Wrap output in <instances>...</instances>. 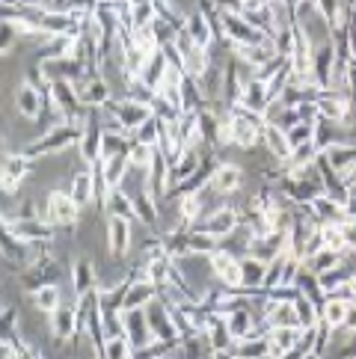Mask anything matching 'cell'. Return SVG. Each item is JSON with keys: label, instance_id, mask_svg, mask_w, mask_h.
<instances>
[{"label": "cell", "instance_id": "cell-45", "mask_svg": "<svg viewBox=\"0 0 356 359\" xmlns=\"http://www.w3.org/2000/svg\"><path fill=\"white\" fill-rule=\"evenodd\" d=\"M321 232H324V247H327V250L341 252V255H350V250H348L345 235H341L338 223H333V226H321Z\"/></svg>", "mask_w": 356, "mask_h": 359}, {"label": "cell", "instance_id": "cell-13", "mask_svg": "<svg viewBox=\"0 0 356 359\" xmlns=\"http://www.w3.org/2000/svg\"><path fill=\"white\" fill-rule=\"evenodd\" d=\"M306 211L321 226H333V223H341L348 217V205L336 202L333 196H327V194H317L312 202H306Z\"/></svg>", "mask_w": 356, "mask_h": 359}, {"label": "cell", "instance_id": "cell-51", "mask_svg": "<svg viewBox=\"0 0 356 359\" xmlns=\"http://www.w3.org/2000/svg\"><path fill=\"white\" fill-rule=\"evenodd\" d=\"M211 359H238L235 351H211Z\"/></svg>", "mask_w": 356, "mask_h": 359}, {"label": "cell", "instance_id": "cell-8", "mask_svg": "<svg viewBox=\"0 0 356 359\" xmlns=\"http://www.w3.org/2000/svg\"><path fill=\"white\" fill-rule=\"evenodd\" d=\"M48 324H50V339H54V341H60V344L74 341V339H78V332H81L78 306L62 303L54 315H48Z\"/></svg>", "mask_w": 356, "mask_h": 359}, {"label": "cell", "instance_id": "cell-41", "mask_svg": "<svg viewBox=\"0 0 356 359\" xmlns=\"http://www.w3.org/2000/svg\"><path fill=\"white\" fill-rule=\"evenodd\" d=\"M134 356V344L128 336H110L104 344V359H131Z\"/></svg>", "mask_w": 356, "mask_h": 359}, {"label": "cell", "instance_id": "cell-26", "mask_svg": "<svg viewBox=\"0 0 356 359\" xmlns=\"http://www.w3.org/2000/svg\"><path fill=\"white\" fill-rule=\"evenodd\" d=\"M259 320H261V318H256V312L247 309V306H238V309L226 312V324H228V332H232V339H235V341L247 339L249 332L259 327Z\"/></svg>", "mask_w": 356, "mask_h": 359}, {"label": "cell", "instance_id": "cell-34", "mask_svg": "<svg viewBox=\"0 0 356 359\" xmlns=\"http://www.w3.org/2000/svg\"><path fill=\"white\" fill-rule=\"evenodd\" d=\"M238 359H267V353H271V341H267V336H247L235 341Z\"/></svg>", "mask_w": 356, "mask_h": 359}, {"label": "cell", "instance_id": "cell-44", "mask_svg": "<svg viewBox=\"0 0 356 359\" xmlns=\"http://www.w3.org/2000/svg\"><path fill=\"white\" fill-rule=\"evenodd\" d=\"M160 128H163V122L151 113V116L137 128V134H134V140H139V143H149V146H158V137H160Z\"/></svg>", "mask_w": 356, "mask_h": 359}, {"label": "cell", "instance_id": "cell-11", "mask_svg": "<svg viewBox=\"0 0 356 359\" xmlns=\"http://www.w3.org/2000/svg\"><path fill=\"white\" fill-rule=\"evenodd\" d=\"M146 318H149V327H151V336H155V339H163V341H178V339H182V336H178V330H175L170 306L163 303L160 297L146 306Z\"/></svg>", "mask_w": 356, "mask_h": 359}, {"label": "cell", "instance_id": "cell-20", "mask_svg": "<svg viewBox=\"0 0 356 359\" xmlns=\"http://www.w3.org/2000/svg\"><path fill=\"white\" fill-rule=\"evenodd\" d=\"M184 30L190 33V39H193L199 48L211 50L214 45H217V33H214L211 21L205 18V12H202L199 6H196L193 12H187V24H184Z\"/></svg>", "mask_w": 356, "mask_h": 359}, {"label": "cell", "instance_id": "cell-48", "mask_svg": "<svg viewBox=\"0 0 356 359\" xmlns=\"http://www.w3.org/2000/svg\"><path fill=\"white\" fill-rule=\"evenodd\" d=\"M18 332V309L4 303V336H15Z\"/></svg>", "mask_w": 356, "mask_h": 359}, {"label": "cell", "instance_id": "cell-25", "mask_svg": "<svg viewBox=\"0 0 356 359\" xmlns=\"http://www.w3.org/2000/svg\"><path fill=\"white\" fill-rule=\"evenodd\" d=\"M71 291H74V297H83V294L89 291H95L98 288V279H95V264L89 262V259H78L71 264Z\"/></svg>", "mask_w": 356, "mask_h": 359}, {"label": "cell", "instance_id": "cell-43", "mask_svg": "<svg viewBox=\"0 0 356 359\" xmlns=\"http://www.w3.org/2000/svg\"><path fill=\"white\" fill-rule=\"evenodd\" d=\"M151 158H155V146L134 140L131 149H128V161H131V166H137V170H149V166H151Z\"/></svg>", "mask_w": 356, "mask_h": 359}, {"label": "cell", "instance_id": "cell-4", "mask_svg": "<svg viewBox=\"0 0 356 359\" xmlns=\"http://www.w3.org/2000/svg\"><path fill=\"white\" fill-rule=\"evenodd\" d=\"M33 170V158L24 155V151H6L4 161H0V187H4L6 196H15L21 190V182L30 175Z\"/></svg>", "mask_w": 356, "mask_h": 359}, {"label": "cell", "instance_id": "cell-33", "mask_svg": "<svg viewBox=\"0 0 356 359\" xmlns=\"http://www.w3.org/2000/svg\"><path fill=\"white\" fill-rule=\"evenodd\" d=\"M345 264V255L341 252H333V250H321V252H315L312 259H306L303 262V267H306V271H312L315 276H324V273H329V271H336V267H341Z\"/></svg>", "mask_w": 356, "mask_h": 359}, {"label": "cell", "instance_id": "cell-47", "mask_svg": "<svg viewBox=\"0 0 356 359\" xmlns=\"http://www.w3.org/2000/svg\"><path fill=\"white\" fill-rule=\"evenodd\" d=\"M321 250H324V232H321V229H315V232H312L306 241H303L300 259L306 262V259H312V255H315V252H321Z\"/></svg>", "mask_w": 356, "mask_h": 359}, {"label": "cell", "instance_id": "cell-52", "mask_svg": "<svg viewBox=\"0 0 356 359\" xmlns=\"http://www.w3.org/2000/svg\"><path fill=\"white\" fill-rule=\"evenodd\" d=\"M303 359H324V356H321V353H315V351H312V353H303Z\"/></svg>", "mask_w": 356, "mask_h": 359}, {"label": "cell", "instance_id": "cell-23", "mask_svg": "<svg viewBox=\"0 0 356 359\" xmlns=\"http://www.w3.org/2000/svg\"><path fill=\"white\" fill-rule=\"evenodd\" d=\"M321 155L327 158V163L333 166L336 172L348 175L356 166V143H341V140H336V143H329Z\"/></svg>", "mask_w": 356, "mask_h": 359}, {"label": "cell", "instance_id": "cell-30", "mask_svg": "<svg viewBox=\"0 0 356 359\" xmlns=\"http://www.w3.org/2000/svg\"><path fill=\"white\" fill-rule=\"evenodd\" d=\"M30 303L36 312L42 315H54L60 306H62V288L57 285V282H48V285H42L36 294H30Z\"/></svg>", "mask_w": 356, "mask_h": 359}, {"label": "cell", "instance_id": "cell-24", "mask_svg": "<svg viewBox=\"0 0 356 359\" xmlns=\"http://www.w3.org/2000/svg\"><path fill=\"white\" fill-rule=\"evenodd\" d=\"M205 339H208V348H211V351H232V348H235V339H232V332H228L226 315L211 312V318H208V330H205Z\"/></svg>", "mask_w": 356, "mask_h": 359}, {"label": "cell", "instance_id": "cell-9", "mask_svg": "<svg viewBox=\"0 0 356 359\" xmlns=\"http://www.w3.org/2000/svg\"><path fill=\"white\" fill-rule=\"evenodd\" d=\"M259 309H261L259 318L264 320L267 327H300L294 300H279V297H271V294H267Z\"/></svg>", "mask_w": 356, "mask_h": 359}, {"label": "cell", "instance_id": "cell-6", "mask_svg": "<svg viewBox=\"0 0 356 359\" xmlns=\"http://www.w3.org/2000/svg\"><path fill=\"white\" fill-rule=\"evenodd\" d=\"M208 264H211L214 276L223 282V288H228V291H244V273H240V259H238L232 250L220 247L217 252H211V255H208Z\"/></svg>", "mask_w": 356, "mask_h": 359}, {"label": "cell", "instance_id": "cell-27", "mask_svg": "<svg viewBox=\"0 0 356 359\" xmlns=\"http://www.w3.org/2000/svg\"><path fill=\"white\" fill-rule=\"evenodd\" d=\"M350 312H353V303L341 300V297H327V303L321 306V320L333 327L336 332H341V330L348 327Z\"/></svg>", "mask_w": 356, "mask_h": 359}, {"label": "cell", "instance_id": "cell-3", "mask_svg": "<svg viewBox=\"0 0 356 359\" xmlns=\"http://www.w3.org/2000/svg\"><path fill=\"white\" fill-rule=\"evenodd\" d=\"M240 223H244V211H240L238 205H228V202H223V205H217V208H214L211 214L202 217L199 229H202V232H208V235H214V238L226 241V238L238 235Z\"/></svg>", "mask_w": 356, "mask_h": 359}, {"label": "cell", "instance_id": "cell-16", "mask_svg": "<svg viewBox=\"0 0 356 359\" xmlns=\"http://www.w3.org/2000/svg\"><path fill=\"white\" fill-rule=\"evenodd\" d=\"M172 131L175 137L182 140L184 149H202L205 146V137H202V122H199V113L196 110H187L178 116V122H172Z\"/></svg>", "mask_w": 356, "mask_h": 359}, {"label": "cell", "instance_id": "cell-40", "mask_svg": "<svg viewBox=\"0 0 356 359\" xmlns=\"http://www.w3.org/2000/svg\"><path fill=\"white\" fill-rule=\"evenodd\" d=\"M288 259L291 255H276V259H271L267 262V273H264V291H273V288H279L282 285V276H285V264H288Z\"/></svg>", "mask_w": 356, "mask_h": 359}, {"label": "cell", "instance_id": "cell-35", "mask_svg": "<svg viewBox=\"0 0 356 359\" xmlns=\"http://www.w3.org/2000/svg\"><path fill=\"white\" fill-rule=\"evenodd\" d=\"M125 78V95H128L131 101H137V104H146V107H151V101H155V95H158V89H151L139 74H122Z\"/></svg>", "mask_w": 356, "mask_h": 359}, {"label": "cell", "instance_id": "cell-31", "mask_svg": "<svg viewBox=\"0 0 356 359\" xmlns=\"http://www.w3.org/2000/svg\"><path fill=\"white\" fill-rule=\"evenodd\" d=\"M240 273H244V291H261L267 262L259 259V255H244L240 259Z\"/></svg>", "mask_w": 356, "mask_h": 359}, {"label": "cell", "instance_id": "cell-21", "mask_svg": "<svg viewBox=\"0 0 356 359\" xmlns=\"http://www.w3.org/2000/svg\"><path fill=\"white\" fill-rule=\"evenodd\" d=\"M240 107H244L247 113H256V116L264 119V113L267 107H271V98H267V83L256 81V78H249L244 83V93H240V101H238Z\"/></svg>", "mask_w": 356, "mask_h": 359}, {"label": "cell", "instance_id": "cell-14", "mask_svg": "<svg viewBox=\"0 0 356 359\" xmlns=\"http://www.w3.org/2000/svg\"><path fill=\"white\" fill-rule=\"evenodd\" d=\"M122 324H125V336L137 348H146V344L155 339L151 336V327H149V318L146 309H122Z\"/></svg>", "mask_w": 356, "mask_h": 359}, {"label": "cell", "instance_id": "cell-19", "mask_svg": "<svg viewBox=\"0 0 356 359\" xmlns=\"http://www.w3.org/2000/svg\"><path fill=\"white\" fill-rule=\"evenodd\" d=\"M160 297V288L151 282L149 276H134V282L128 285V291H125V303L122 309H146V306L151 300Z\"/></svg>", "mask_w": 356, "mask_h": 359}, {"label": "cell", "instance_id": "cell-5", "mask_svg": "<svg viewBox=\"0 0 356 359\" xmlns=\"http://www.w3.org/2000/svg\"><path fill=\"white\" fill-rule=\"evenodd\" d=\"M4 232L15 235L18 241H27V243H50L54 241V226H50L48 220H39V217L24 220V217L4 214Z\"/></svg>", "mask_w": 356, "mask_h": 359}, {"label": "cell", "instance_id": "cell-10", "mask_svg": "<svg viewBox=\"0 0 356 359\" xmlns=\"http://www.w3.org/2000/svg\"><path fill=\"white\" fill-rule=\"evenodd\" d=\"M45 101H48V93H45V89H39L36 83H30V81H24L15 89V110L21 113L24 119H30V122H39L42 119Z\"/></svg>", "mask_w": 356, "mask_h": 359}, {"label": "cell", "instance_id": "cell-53", "mask_svg": "<svg viewBox=\"0 0 356 359\" xmlns=\"http://www.w3.org/2000/svg\"><path fill=\"white\" fill-rule=\"evenodd\" d=\"M74 359H78V356H74Z\"/></svg>", "mask_w": 356, "mask_h": 359}, {"label": "cell", "instance_id": "cell-17", "mask_svg": "<svg viewBox=\"0 0 356 359\" xmlns=\"http://www.w3.org/2000/svg\"><path fill=\"white\" fill-rule=\"evenodd\" d=\"M336 62H338V50L333 45V39L324 42L321 48L315 50V62H312V72H315V81L321 89L333 86V72H336Z\"/></svg>", "mask_w": 356, "mask_h": 359}, {"label": "cell", "instance_id": "cell-15", "mask_svg": "<svg viewBox=\"0 0 356 359\" xmlns=\"http://www.w3.org/2000/svg\"><path fill=\"white\" fill-rule=\"evenodd\" d=\"M78 86V98H81V104L83 107H95L101 110L107 104V101L113 98L110 93V83L104 81V74H93V78H86L83 83H74Z\"/></svg>", "mask_w": 356, "mask_h": 359}, {"label": "cell", "instance_id": "cell-36", "mask_svg": "<svg viewBox=\"0 0 356 359\" xmlns=\"http://www.w3.org/2000/svg\"><path fill=\"white\" fill-rule=\"evenodd\" d=\"M167 69H170V60H167V54H163V48H158L155 54L149 57V62H146V69H143V74H139V78H143L151 89H158L160 81L167 78Z\"/></svg>", "mask_w": 356, "mask_h": 359}, {"label": "cell", "instance_id": "cell-1", "mask_svg": "<svg viewBox=\"0 0 356 359\" xmlns=\"http://www.w3.org/2000/svg\"><path fill=\"white\" fill-rule=\"evenodd\" d=\"M81 134H83L81 125H74V122H54L39 140H33V143L24 146V155H30V158L60 155V151L78 146L81 143Z\"/></svg>", "mask_w": 356, "mask_h": 359}, {"label": "cell", "instance_id": "cell-7", "mask_svg": "<svg viewBox=\"0 0 356 359\" xmlns=\"http://www.w3.org/2000/svg\"><path fill=\"white\" fill-rule=\"evenodd\" d=\"M101 110H107V113H113V116L119 119V125L125 128V131H131V134H137V128L143 125L149 116H151V107H146V104H137V101H131L128 95H122V98H110L104 107Z\"/></svg>", "mask_w": 356, "mask_h": 359}, {"label": "cell", "instance_id": "cell-50", "mask_svg": "<svg viewBox=\"0 0 356 359\" xmlns=\"http://www.w3.org/2000/svg\"><path fill=\"white\" fill-rule=\"evenodd\" d=\"M15 39H18V33L9 27V24L4 21V45H0V54L4 57H9L12 54V48H15Z\"/></svg>", "mask_w": 356, "mask_h": 359}, {"label": "cell", "instance_id": "cell-46", "mask_svg": "<svg viewBox=\"0 0 356 359\" xmlns=\"http://www.w3.org/2000/svg\"><path fill=\"white\" fill-rule=\"evenodd\" d=\"M333 336H336V330L329 324H324V320H317V327H315V353L324 356L329 351V341H333Z\"/></svg>", "mask_w": 356, "mask_h": 359}, {"label": "cell", "instance_id": "cell-38", "mask_svg": "<svg viewBox=\"0 0 356 359\" xmlns=\"http://www.w3.org/2000/svg\"><path fill=\"white\" fill-rule=\"evenodd\" d=\"M187 247H190V255H205L208 259L211 252H217L223 247V241L208 235V232H202V229H190L187 232Z\"/></svg>", "mask_w": 356, "mask_h": 359}, {"label": "cell", "instance_id": "cell-12", "mask_svg": "<svg viewBox=\"0 0 356 359\" xmlns=\"http://www.w3.org/2000/svg\"><path fill=\"white\" fill-rule=\"evenodd\" d=\"M134 220L125 217H107V250L113 259H125L131 252V241H134Z\"/></svg>", "mask_w": 356, "mask_h": 359}, {"label": "cell", "instance_id": "cell-22", "mask_svg": "<svg viewBox=\"0 0 356 359\" xmlns=\"http://www.w3.org/2000/svg\"><path fill=\"white\" fill-rule=\"evenodd\" d=\"M131 196H134V211H137V220L143 223L146 229H151V232L158 235V232H160V229H158V226H160V208H158L160 202H158L155 196H151L146 187L139 190V194H131Z\"/></svg>", "mask_w": 356, "mask_h": 359}, {"label": "cell", "instance_id": "cell-29", "mask_svg": "<svg viewBox=\"0 0 356 359\" xmlns=\"http://www.w3.org/2000/svg\"><path fill=\"white\" fill-rule=\"evenodd\" d=\"M69 194L74 196V202H78L81 208H86V205L95 202V175H93V166H83L81 172H74Z\"/></svg>", "mask_w": 356, "mask_h": 359}, {"label": "cell", "instance_id": "cell-37", "mask_svg": "<svg viewBox=\"0 0 356 359\" xmlns=\"http://www.w3.org/2000/svg\"><path fill=\"white\" fill-rule=\"evenodd\" d=\"M104 211H107L110 217H125V220H137V211H134V196H131V194H125L122 187H119V190H110Z\"/></svg>", "mask_w": 356, "mask_h": 359}, {"label": "cell", "instance_id": "cell-2", "mask_svg": "<svg viewBox=\"0 0 356 359\" xmlns=\"http://www.w3.org/2000/svg\"><path fill=\"white\" fill-rule=\"evenodd\" d=\"M81 205L74 202L71 194L66 190H50L45 199V220L54 229H66V232H74V226L81 220Z\"/></svg>", "mask_w": 356, "mask_h": 359}, {"label": "cell", "instance_id": "cell-18", "mask_svg": "<svg viewBox=\"0 0 356 359\" xmlns=\"http://www.w3.org/2000/svg\"><path fill=\"white\" fill-rule=\"evenodd\" d=\"M240 184H244V170L238 163H220L211 175L208 190H214L217 196H232L240 190Z\"/></svg>", "mask_w": 356, "mask_h": 359}, {"label": "cell", "instance_id": "cell-42", "mask_svg": "<svg viewBox=\"0 0 356 359\" xmlns=\"http://www.w3.org/2000/svg\"><path fill=\"white\" fill-rule=\"evenodd\" d=\"M315 131H317V122H297V125H291L288 131H285L291 149H297V146H303V143H312Z\"/></svg>", "mask_w": 356, "mask_h": 359}, {"label": "cell", "instance_id": "cell-28", "mask_svg": "<svg viewBox=\"0 0 356 359\" xmlns=\"http://www.w3.org/2000/svg\"><path fill=\"white\" fill-rule=\"evenodd\" d=\"M261 143L267 146V151L276 158V161H288L291 158V143H288V134L282 131L279 125L273 122H264L261 128Z\"/></svg>", "mask_w": 356, "mask_h": 359}, {"label": "cell", "instance_id": "cell-39", "mask_svg": "<svg viewBox=\"0 0 356 359\" xmlns=\"http://www.w3.org/2000/svg\"><path fill=\"white\" fill-rule=\"evenodd\" d=\"M294 309H297V318H300V327H317V320H321V309H317V306L303 291L294 297Z\"/></svg>", "mask_w": 356, "mask_h": 359}, {"label": "cell", "instance_id": "cell-32", "mask_svg": "<svg viewBox=\"0 0 356 359\" xmlns=\"http://www.w3.org/2000/svg\"><path fill=\"white\" fill-rule=\"evenodd\" d=\"M101 172H104V182L110 190H119L125 175L131 172V161L128 155H116V158H104L101 161Z\"/></svg>", "mask_w": 356, "mask_h": 359}, {"label": "cell", "instance_id": "cell-49", "mask_svg": "<svg viewBox=\"0 0 356 359\" xmlns=\"http://www.w3.org/2000/svg\"><path fill=\"white\" fill-rule=\"evenodd\" d=\"M341 229V235H345V243H348V250L356 252V220H350V217H345V220L338 223Z\"/></svg>", "mask_w": 356, "mask_h": 359}]
</instances>
